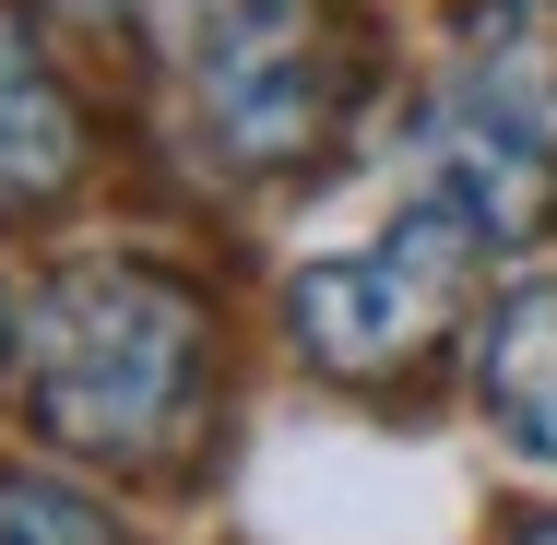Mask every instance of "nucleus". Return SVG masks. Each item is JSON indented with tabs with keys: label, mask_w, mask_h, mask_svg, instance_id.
Wrapping results in <instances>:
<instances>
[{
	"label": "nucleus",
	"mask_w": 557,
	"mask_h": 545,
	"mask_svg": "<svg viewBox=\"0 0 557 545\" xmlns=\"http://www.w3.org/2000/svg\"><path fill=\"white\" fill-rule=\"evenodd\" d=\"M24 392L36 428L96 462H154L202 404V297L154 261H72L24 309Z\"/></svg>",
	"instance_id": "obj_1"
},
{
	"label": "nucleus",
	"mask_w": 557,
	"mask_h": 545,
	"mask_svg": "<svg viewBox=\"0 0 557 545\" xmlns=\"http://www.w3.org/2000/svg\"><path fill=\"white\" fill-rule=\"evenodd\" d=\"M462 225L440 214H404L392 237H368V249H333V261H309L297 285H285V332L333 368V380H392V368H416L450 321H462Z\"/></svg>",
	"instance_id": "obj_2"
},
{
	"label": "nucleus",
	"mask_w": 557,
	"mask_h": 545,
	"mask_svg": "<svg viewBox=\"0 0 557 545\" xmlns=\"http://www.w3.org/2000/svg\"><path fill=\"white\" fill-rule=\"evenodd\" d=\"M178 84H190V108L214 131V154H237V166H297L344 108V72H333V48H321V12L309 0H261Z\"/></svg>",
	"instance_id": "obj_3"
},
{
	"label": "nucleus",
	"mask_w": 557,
	"mask_h": 545,
	"mask_svg": "<svg viewBox=\"0 0 557 545\" xmlns=\"http://www.w3.org/2000/svg\"><path fill=\"white\" fill-rule=\"evenodd\" d=\"M416 214L462 225L474 249H522L546 225V143L534 119L486 108V96H450L416 119Z\"/></svg>",
	"instance_id": "obj_4"
},
{
	"label": "nucleus",
	"mask_w": 557,
	"mask_h": 545,
	"mask_svg": "<svg viewBox=\"0 0 557 545\" xmlns=\"http://www.w3.org/2000/svg\"><path fill=\"white\" fill-rule=\"evenodd\" d=\"M474 404L522 462H557V285H510L474 332Z\"/></svg>",
	"instance_id": "obj_5"
},
{
	"label": "nucleus",
	"mask_w": 557,
	"mask_h": 545,
	"mask_svg": "<svg viewBox=\"0 0 557 545\" xmlns=\"http://www.w3.org/2000/svg\"><path fill=\"white\" fill-rule=\"evenodd\" d=\"M72 178H84V119L60 72L24 48V24L0 12V214H48Z\"/></svg>",
	"instance_id": "obj_6"
},
{
	"label": "nucleus",
	"mask_w": 557,
	"mask_h": 545,
	"mask_svg": "<svg viewBox=\"0 0 557 545\" xmlns=\"http://www.w3.org/2000/svg\"><path fill=\"white\" fill-rule=\"evenodd\" d=\"M462 96L510 119H557V0H486L462 24Z\"/></svg>",
	"instance_id": "obj_7"
},
{
	"label": "nucleus",
	"mask_w": 557,
	"mask_h": 545,
	"mask_svg": "<svg viewBox=\"0 0 557 545\" xmlns=\"http://www.w3.org/2000/svg\"><path fill=\"white\" fill-rule=\"evenodd\" d=\"M0 545H119V522L84 486H48V474H0Z\"/></svg>",
	"instance_id": "obj_8"
},
{
	"label": "nucleus",
	"mask_w": 557,
	"mask_h": 545,
	"mask_svg": "<svg viewBox=\"0 0 557 545\" xmlns=\"http://www.w3.org/2000/svg\"><path fill=\"white\" fill-rule=\"evenodd\" d=\"M522 545H557V522H534V534H522Z\"/></svg>",
	"instance_id": "obj_9"
},
{
	"label": "nucleus",
	"mask_w": 557,
	"mask_h": 545,
	"mask_svg": "<svg viewBox=\"0 0 557 545\" xmlns=\"http://www.w3.org/2000/svg\"><path fill=\"white\" fill-rule=\"evenodd\" d=\"M72 12H119V0H72Z\"/></svg>",
	"instance_id": "obj_10"
}]
</instances>
